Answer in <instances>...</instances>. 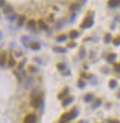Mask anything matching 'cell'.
I'll list each match as a JSON object with an SVG mask.
<instances>
[{"label":"cell","mask_w":120,"mask_h":123,"mask_svg":"<svg viewBox=\"0 0 120 123\" xmlns=\"http://www.w3.org/2000/svg\"><path fill=\"white\" fill-rule=\"evenodd\" d=\"M2 38H3V35H2V33L0 32V40H2Z\"/></svg>","instance_id":"f35d334b"},{"label":"cell","mask_w":120,"mask_h":123,"mask_svg":"<svg viewBox=\"0 0 120 123\" xmlns=\"http://www.w3.org/2000/svg\"><path fill=\"white\" fill-rule=\"evenodd\" d=\"M77 114H78V112H77V110H76V109H73L72 111L67 112V113H65V114H63V115L61 116V118H60L59 123H66V122H68L70 119L74 118H76Z\"/></svg>","instance_id":"6da1fadb"},{"label":"cell","mask_w":120,"mask_h":123,"mask_svg":"<svg viewBox=\"0 0 120 123\" xmlns=\"http://www.w3.org/2000/svg\"><path fill=\"white\" fill-rule=\"evenodd\" d=\"M76 46V43L74 41H70L69 43H67V47L68 48H74Z\"/></svg>","instance_id":"e575fe53"},{"label":"cell","mask_w":120,"mask_h":123,"mask_svg":"<svg viewBox=\"0 0 120 123\" xmlns=\"http://www.w3.org/2000/svg\"><path fill=\"white\" fill-rule=\"evenodd\" d=\"M67 93H68V88L66 87L62 92H60L59 95L57 96V97H58L59 99H61V98H63V97H65L66 95H67Z\"/></svg>","instance_id":"5bb4252c"},{"label":"cell","mask_w":120,"mask_h":123,"mask_svg":"<svg viewBox=\"0 0 120 123\" xmlns=\"http://www.w3.org/2000/svg\"><path fill=\"white\" fill-rule=\"evenodd\" d=\"M75 18H76V14H75V13H73L71 18H70V22H71V23H73V22L75 21Z\"/></svg>","instance_id":"8d00e7d4"},{"label":"cell","mask_w":120,"mask_h":123,"mask_svg":"<svg viewBox=\"0 0 120 123\" xmlns=\"http://www.w3.org/2000/svg\"><path fill=\"white\" fill-rule=\"evenodd\" d=\"M103 40H104V42H105V43H109L110 41H112V35H111L110 33L105 34V35H104V39H103Z\"/></svg>","instance_id":"44dd1931"},{"label":"cell","mask_w":120,"mask_h":123,"mask_svg":"<svg viewBox=\"0 0 120 123\" xmlns=\"http://www.w3.org/2000/svg\"><path fill=\"white\" fill-rule=\"evenodd\" d=\"M54 51L55 53H65L66 52V49H65V48H62V47H54Z\"/></svg>","instance_id":"d6986e66"},{"label":"cell","mask_w":120,"mask_h":123,"mask_svg":"<svg viewBox=\"0 0 120 123\" xmlns=\"http://www.w3.org/2000/svg\"><path fill=\"white\" fill-rule=\"evenodd\" d=\"M38 25H39V28L42 29H48V26L47 24L45 23L42 19H40L39 21H38Z\"/></svg>","instance_id":"7c38bea8"},{"label":"cell","mask_w":120,"mask_h":123,"mask_svg":"<svg viewBox=\"0 0 120 123\" xmlns=\"http://www.w3.org/2000/svg\"><path fill=\"white\" fill-rule=\"evenodd\" d=\"M93 25V19L91 17H87L84 18V20L82 21V23L80 24V28L82 29H89Z\"/></svg>","instance_id":"7a4b0ae2"},{"label":"cell","mask_w":120,"mask_h":123,"mask_svg":"<svg viewBox=\"0 0 120 123\" xmlns=\"http://www.w3.org/2000/svg\"><path fill=\"white\" fill-rule=\"evenodd\" d=\"M25 20H26V17H25V16H20V17L18 18L17 26H18V27H21L24 24V22H25Z\"/></svg>","instance_id":"8fae6325"},{"label":"cell","mask_w":120,"mask_h":123,"mask_svg":"<svg viewBox=\"0 0 120 123\" xmlns=\"http://www.w3.org/2000/svg\"><path fill=\"white\" fill-rule=\"evenodd\" d=\"M63 26H64V21H63V19H59V20H58V22H57V24H56L57 29H61Z\"/></svg>","instance_id":"f1b7e54d"},{"label":"cell","mask_w":120,"mask_h":123,"mask_svg":"<svg viewBox=\"0 0 120 123\" xmlns=\"http://www.w3.org/2000/svg\"><path fill=\"white\" fill-rule=\"evenodd\" d=\"M27 27L30 29H34L36 28V21L34 19H30L27 22Z\"/></svg>","instance_id":"9c48e42d"},{"label":"cell","mask_w":120,"mask_h":123,"mask_svg":"<svg viewBox=\"0 0 120 123\" xmlns=\"http://www.w3.org/2000/svg\"><path fill=\"white\" fill-rule=\"evenodd\" d=\"M30 47L31 50H33V51H39L40 49H41V45H40V43H38L37 41H32L31 43H30Z\"/></svg>","instance_id":"52a82bcc"},{"label":"cell","mask_w":120,"mask_h":123,"mask_svg":"<svg viewBox=\"0 0 120 123\" xmlns=\"http://www.w3.org/2000/svg\"><path fill=\"white\" fill-rule=\"evenodd\" d=\"M41 103H42V98H40V97H34L33 99L31 100V106L33 107H35V108H38L40 105H41Z\"/></svg>","instance_id":"277c9868"},{"label":"cell","mask_w":120,"mask_h":123,"mask_svg":"<svg viewBox=\"0 0 120 123\" xmlns=\"http://www.w3.org/2000/svg\"><path fill=\"white\" fill-rule=\"evenodd\" d=\"M26 63V59H23L19 64H18V70H22V68H23V66H24V64Z\"/></svg>","instance_id":"83f0119b"},{"label":"cell","mask_w":120,"mask_h":123,"mask_svg":"<svg viewBox=\"0 0 120 123\" xmlns=\"http://www.w3.org/2000/svg\"><path fill=\"white\" fill-rule=\"evenodd\" d=\"M3 12L5 14H7V15H10L13 13V7H12L10 5H6V6L3 7Z\"/></svg>","instance_id":"8992f818"},{"label":"cell","mask_w":120,"mask_h":123,"mask_svg":"<svg viewBox=\"0 0 120 123\" xmlns=\"http://www.w3.org/2000/svg\"><path fill=\"white\" fill-rule=\"evenodd\" d=\"M78 123H87V122H86V121H83V120H82V121H80V122H78Z\"/></svg>","instance_id":"ab89813d"},{"label":"cell","mask_w":120,"mask_h":123,"mask_svg":"<svg viewBox=\"0 0 120 123\" xmlns=\"http://www.w3.org/2000/svg\"><path fill=\"white\" fill-rule=\"evenodd\" d=\"M113 42H114V44L115 46H119L120 45V35L117 36V37H115L114 39V41H113Z\"/></svg>","instance_id":"484cf974"},{"label":"cell","mask_w":120,"mask_h":123,"mask_svg":"<svg viewBox=\"0 0 120 123\" xmlns=\"http://www.w3.org/2000/svg\"><path fill=\"white\" fill-rule=\"evenodd\" d=\"M78 87H80V88H83L84 86H85V82H84L83 80H81V79H79L78 81Z\"/></svg>","instance_id":"f546056e"},{"label":"cell","mask_w":120,"mask_h":123,"mask_svg":"<svg viewBox=\"0 0 120 123\" xmlns=\"http://www.w3.org/2000/svg\"><path fill=\"white\" fill-rule=\"evenodd\" d=\"M117 86V82L115 81V80H114V79H112V80H110V82H109V86H110V88H114L115 86Z\"/></svg>","instance_id":"cb8c5ba5"},{"label":"cell","mask_w":120,"mask_h":123,"mask_svg":"<svg viewBox=\"0 0 120 123\" xmlns=\"http://www.w3.org/2000/svg\"><path fill=\"white\" fill-rule=\"evenodd\" d=\"M30 40V38L29 37H22L21 38V41H22V43H23L24 45H26V42Z\"/></svg>","instance_id":"1f68e13d"},{"label":"cell","mask_w":120,"mask_h":123,"mask_svg":"<svg viewBox=\"0 0 120 123\" xmlns=\"http://www.w3.org/2000/svg\"><path fill=\"white\" fill-rule=\"evenodd\" d=\"M16 65V61H15V59L13 58L12 56L9 57V60H8V66L9 67H14Z\"/></svg>","instance_id":"ffe728a7"},{"label":"cell","mask_w":120,"mask_h":123,"mask_svg":"<svg viewBox=\"0 0 120 123\" xmlns=\"http://www.w3.org/2000/svg\"><path fill=\"white\" fill-rule=\"evenodd\" d=\"M6 61V52H3V53H0V66L5 65Z\"/></svg>","instance_id":"5b68a950"},{"label":"cell","mask_w":120,"mask_h":123,"mask_svg":"<svg viewBox=\"0 0 120 123\" xmlns=\"http://www.w3.org/2000/svg\"><path fill=\"white\" fill-rule=\"evenodd\" d=\"M72 100H73V97H72V96L66 97V98H65V99H64V101L62 102V106H63V107H66L68 104H70V103H71Z\"/></svg>","instance_id":"9a60e30c"},{"label":"cell","mask_w":120,"mask_h":123,"mask_svg":"<svg viewBox=\"0 0 120 123\" xmlns=\"http://www.w3.org/2000/svg\"><path fill=\"white\" fill-rule=\"evenodd\" d=\"M17 18H18V15H17L16 13H12V14L7 16V19H8L9 21H11V22L12 21H15Z\"/></svg>","instance_id":"2e32d148"},{"label":"cell","mask_w":120,"mask_h":123,"mask_svg":"<svg viewBox=\"0 0 120 123\" xmlns=\"http://www.w3.org/2000/svg\"><path fill=\"white\" fill-rule=\"evenodd\" d=\"M80 7V4H78V3H73V4H71L70 5V6H69V9L71 10V11H76V10H78V8Z\"/></svg>","instance_id":"4fadbf2b"},{"label":"cell","mask_w":120,"mask_h":123,"mask_svg":"<svg viewBox=\"0 0 120 123\" xmlns=\"http://www.w3.org/2000/svg\"><path fill=\"white\" fill-rule=\"evenodd\" d=\"M32 83H33V79L32 78H27L26 80H25V83H24V87L26 88V89H29V88L31 86V85H32Z\"/></svg>","instance_id":"ba28073f"},{"label":"cell","mask_w":120,"mask_h":123,"mask_svg":"<svg viewBox=\"0 0 120 123\" xmlns=\"http://www.w3.org/2000/svg\"><path fill=\"white\" fill-rule=\"evenodd\" d=\"M92 99H93V96L91 94H87L84 97V100L86 102H90V101H92Z\"/></svg>","instance_id":"603a6c76"},{"label":"cell","mask_w":120,"mask_h":123,"mask_svg":"<svg viewBox=\"0 0 120 123\" xmlns=\"http://www.w3.org/2000/svg\"><path fill=\"white\" fill-rule=\"evenodd\" d=\"M29 71H30V73H36L37 72V69L35 68V66H29Z\"/></svg>","instance_id":"d6a6232c"},{"label":"cell","mask_w":120,"mask_h":123,"mask_svg":"<svg viewBox=\"0 0 120 123\" xmlns=\"http://www.w3.org/2000/svg\"><path fill=\"white\" fill-rule=\"evenodd\" d=\"M66 40V35L65 34H61V35H58L56 37V41L58 42H62V41H65Z\"/></svg>","instance_id":"ac0fdd59"},{"label":"cell","mask_w":120,"mask_h":123,"mask_svg":"<svg viewBox=\"0 0 120 123\" xmlns=\"http://www.w3.org/2000/svg\"><path fill=\"white\" fill-rule=\"evenodd\" d=\"M5 4H6L5 3V0H0V7H4V6H6Z\"/></svg>","instance_id":"74e56055"},{"label":"cell","mask_w":120,"mask_h":123,"mask_svg":"<svg viewBox=\"0 0 120 123\" xmlns=\"http://www.w3.org/2000/svg\"><path fill=\"white\" fill-rule=\"evenodd\" d=\"M57 69L59 71H64L66 69V64H57Z\"/></svg>","instance_id":"4316f807"},{"label":"cell","mask_w":120,"mask_h":123,"mask_svg":"<svg viewBox=\"0 0 120 123\" xmlns=\"http://www.w3.org/2000/svg\"><path fill=\"white\" fill-rule=\"evenodd\" d=\"M115 58H116V54H115V53H110V54L108 55L107 60L109 62H113Z\"/></svg>","instance_id":"d4e9b609"},{"label":"cell","mask_w":120,"mask_h":123,"mask_svg":"<svg viewBox=\"0 0 120 123\" xmlns=\"http://www.w3.org/2000/svg\"><path fill=\"white\" fill-rule=\"evenodd\" d=\"M69 37H70L71 39H76V38L78 37V32L77 30L73 29V30H71V31L69 32Z\"/></svg>","instance_id":"e0dca14e"},{"label":"cell","mask_w":120,"mask_h":123,"mask_svg":"<svg viewBox=\"0 0 120 123\" xmlns=\"http://www.w3.org/2000/svg\"><path fill=\"white\" fill-rule=\"evenodd\" d=\"M108 122L109 123H120V121L119 120H117V119H109Z\"/></svg>","instance_id":"d590c367"},{"label":"cell","mask_w":120,"mask_h":123,"mask_svg":"<svg viewBox=\"0 0 120 123\" xmlns=\"http://www.w3.org/2000/svg\"><path fill=\"white\" fill-rule=\"evenodd\" d=\"M114 70H115V72H117V73H120V63L114 65Z\"/></svg>","instance_id":"836d02e7"},{"label":"cell","mask_w":120,"mask_h":123,"mask_svg":"<svg viewBox=\"0 0 120 123\" xmlns=\"http://www.w3.org/2000/svg\"><path fill=\"white\" fill-rule=\"evenodd\" d=\"M35 121L36 116L34 114H28L23 119V123H34Z\"/></svg>","instance_id":"3957f363"},{"label":"cell","mask_w":120,"mask_h":123,"mask_svg":"<svg viewBox=\"0 0 120 123\" xmlns=\"http://www.w3.org/2000/svg\"><path fill=\"white\" fill-rule=\"evenodd\" d=\"M86 57V51L84 48H81L79 50V58L80 59H84Z\"/></svg>","instance_id":"7402d4cb"},{"label":"cell","mask_w":120,"mask_h":123,"mask_svg":"<svg viewBox=\"0 0 120 123\" xmlns=\"http://www.w3.org/2000/svg\"><path fill=\"white\" fill-rule=\"evenodd\" d=\"M120 4V0H109L108 1V6L110 7H115Z\"/></svg>","instance_id":"30bf717a"},{"label":"cell","mask_w":120,"mask_h":123,"mask_svg":"<svg viewBox=\"0 0 120 123\" xmlns=\"http://www.w3.org/2000/svg\"><path fill=\"white\" fill-rule=\"evenodd\" d=\"M101 105V100H96L95 101V103H94V104H93V105H92V107H93V108H95V107H99V106Z\"/></svg>","instance_id":"4dcf8cb0"}]
</instances>
